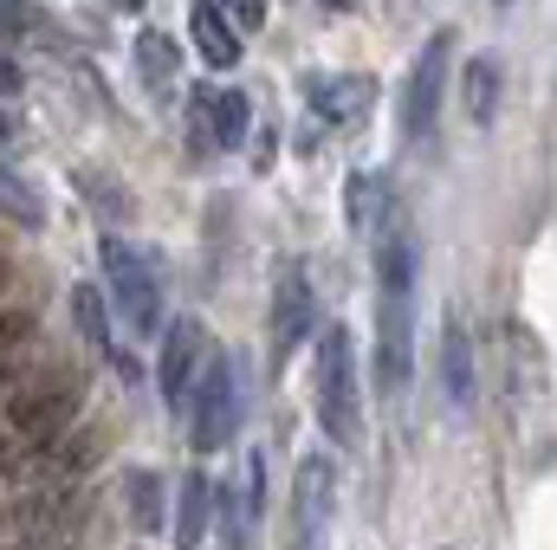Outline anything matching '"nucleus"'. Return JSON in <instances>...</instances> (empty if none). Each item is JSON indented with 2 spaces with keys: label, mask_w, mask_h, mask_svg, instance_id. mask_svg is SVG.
<instances>
[{
  "label": "nucleus",
  "mask_w": 557,
  "mask_h": 550,
  "mask_svg": "<svg viewBox=\"0 0 557 550\" xmlns=\"http://www.w3.org/2000/svg\"><path fill=\"white\" fill-rule=\"evenodd\" d=\"M416 234H383L376 240V383L389 396L409 389L416 376Z\"/></svg>",
  "instance_id": "nucleus-1"
},
{
  "label": "nucleus",
  "mask_w": 557,
  "mask_h": 550,
  "mask_svg": "<svg viewBox=\"0 0 557 550\" xmlns=\"http://www.w3.org/2000/svg\"><path fill=\"white\" fill-rule=\"evenodd\" d=\"M91 499L78 486H33L26 499H13L0 512V550H59L85 525Z\"/></svg>",
  "instance_id": "nucleus-2"
},
{
  "label": "nucleus",
  "mask_w": 557,
  "mask_h": 550,
  "mask_svg": "<svg viewBox=\"0 0 557 550\" xmlns=\"http://www.w3.org/2000/svg\"><path fill=\"white\" fill-rule=\"evenodd\" d=\"M318 421L337 447H363V396H357V350L350 330L331 324L318 343Z\"/></svg>",
  "instance_id": "nucleus-3"
},
{
  "label": "nucleus",
  "mask_w": 557,
  "mask_h": 550,
  "mask_svg": "<svg viewBox=\"0 0 557 550\" xmlns=\"http://www.w3.org/2000/svg\"><path fill=\"white\" fill-rule=\"evenodd\" d=\"M104 278H111V298L104 304H117V317H124V330L131 337H156L162 330V278L149 266V253H143L137 240H104Z\"/></svg>",
  "instance_id": "nucleus-4"
},
{
  "label": "nucleus",
  "mask_w": 557,
  "mask_h": 550,
  "mask_svg": "<svg viewBox=\"0 0 557 550\" xmlns=\"http://www.w3.org/2000/svg\"><path fill=\"white\" fill-rule=\"evenodd\" d=\"M188 427H195L201 453L234 440V427H240V370H234V357H208V370H201V383L188 396Z\"/></svg>",
  "instance_id": "nucleus-5"
},
{
  "label": "nucleus",
  "mask_w": 557,
  "mask_h": 550,
  "mask_svg": "<svg viewBox=\"0 0 557 550\" xmlns=\"http://www.w3.org/2000/svg\"><path fill=\"white\" fill-rule=\"evenodd\" d=\"M331 505H337V473L324 453H305L292 473V550L331 545Z\"/></svg>",
  "instance_id": "nucleus-6"
},
{
  "label": "nucleus",
  "mask_w": 557,
  "mask_h": 550,
  "mask_svg": "<svg viewBox=\"0 0 557 550\" xmlns=\"http://www.w3.org/2000/svg\"><path fill=\"white\" fill-rule=\"evenodd\" d=\"M447 59H454V26H441V33L421 46L416 72H409V85H403V137H409V142L434 137L441 91H447Z\"/></svg>",
  "instance_id": "nucleus-7"
},
{
  "label": "nucleus",
  "mask_w": 557,
  "mask_h": 550,
  "mask_svg": "<svg viewBox=\"0 0 557 550\" xmlns=\"http://www.w3.org/2000/svg\"><path fill=\"white\" fill-rule=\"evenodd\" d=\"M311 337V278L298 260H285L273 278V370L298 357V343Z\"/></svg>",
  "instance_id": "nucleus-8"
},
{
  "label": "nucleus",
  "mask_w": 557,
  "mask_h": 550,
  "mask_svg": "<svg viewBox=\"0 0 557 550\" xmlns=\"http://www.w3.org/2000/svg\"><path fill=\"white\" fill-rule=\"evenodd\" d=\"M208 357H214V350H208V330H201L195 317H182V324L162 337V396H169V409H188V396H195Z\"/></svg>",
  "instance_id": "nucleus-9"
},
{
  "label": "nucleus",
  "mask_w": 557,
  "mask_h": 550,
  "mask_svg": "<svg viewBox=\"0 0 557 550\" xmlns=\"http://www.w3.org/2000/svg\"><path fill=\"white\" fill-rule=\"evenodd\" d=\"M305 98H311V111L324 117V124H357L370 104H376V78L370 72H337V78H311L305 85Z\"/></svg>",
  "instance_id": "nucleus-10"
},
{
  "label": "nucleus",
  "mask_w": 557,
  "mask_h": 550,
  "mask_svg": "<svg viewBox=\"0 0 557 550\" xmlns=\"http://www.w3.org/2000/svg\"><path fill=\"white\" fill-rule=\"evenodd\" d=\"M72 324H78V337H85L98 357H111V363L124 370V383L137 376V357H131V350H117V337H111V304H104V291H98V285H72Z\"/></svg>",
  "instance_id": "nucleus-11"
},
{
  "label": "nucleus",
  "mask_w": 557,
  "mask_h": 550,
  "mask_svg": "<svg viewBox=\"0 0 557 550\" xmlns=\"http://www.w3.org/2000/svg\"><path fill=\"white\" fill-rule=\"evenodd\" d=\"M441 396H447L454 414H467L473 396H480V383H473V343H467L460 317H447V330H441Z\"/></svg>",
  "instance_id": "nucleus-12"
},
{
  "label": "nucleus",
  "mask_w": 557,
  "mask_h": 550,
  "mask_svg": "<svg viewBox=\"0 0 557 550\" xmlns=\"http://www.w3.org/2000/svg\"><path fill=\"white\" fill-rule=\"evenodd\" d=\"M188 33H195V52H201L214 72L240 65V33H234V20H227L214 0H195V13H188Z\"/></svg>",
  "instance_id": "nucleus-13"
},
{
  "label": "nucleus",
  "mask_w": 557,
  "mask_h": 550,
  "mask_svg": "<svg viewBox=\"0 0 557 550\" xmlns=\"http://www.w3.org/2000/svg\"><path fill=\"white\" fill-rule=\"evenodd\" d=\"M208 512H214V479L208 473H188L182 479V499H175V550H201Z\"/></svg>",
  "instance_id": "nucleus-14"
},
{
  "label": "nucleus",
  "mask_w": 557,
  "mask_h": 550,
  "mask_svg": "<svg viewBox=\"0 0 557 550\" xmlns=\"http://www.w3.org/2000/svg\"><path fill=\"white\" fill-rule=\"evenodd\" d=\"M499 78H506L499 52H480V59L467 65L460 91H467V117H473V124H493V117H499Z\"/></svg>",
  "instance_id": "nucleus-15"
},
{
  "label": "nucleus",
  "mask_w": 557,
  "mask_h": 550,
  "mask_svg": "<svg viewBox=\"0 0 557 550\" xmlns=\"http://www.w3.org/2000/svg\"><path fill=\"white\" fill-rule=\"evenodd\" d=\"M137 72L149 91H175L182 85V52L169 33H137Z\"/></svg>",
  "instance_id": "nucleus-16"
},
{
  "label": "nucleus",
  "mask_w": 557,
  "mask_h": 550,
  "mask_svg": "<svg viewBox=\"0 0 557 550\" xmlns=\"http://www.w3.org/2000/svg\"><path fill=\"white\" fill-rule=\"evenodd\" d=\"M0 214H7L13 227H46V201H39L13 168H0Z\"/></svg>",
  "instance_id": "nucleus-17"
},
{
  "label": "nucleus",
  "mask_w": 557,
  "mask_h": 550,
  "mask_svg": "<svg viewBox=\"0 0 557 550\" xmlns=\"http://www.w3.org/2000/svg\"><path fill=\"white\" fill-rule=\"evenodd\" d=\"M124 492H131V518H137V532H156L162 525V479L137 466V473H124Z\"/></svg>",
  "instance_id": "nucleus-18"
},
{
  "label": "nucleus",
  "mask_w": 557,
  "mask_h": 550,
  "mask_svg": "<svg viewBox=\"0 0 557 550\" xmlns=\"http://www.w3.org/2000/svg\"><path fill=\"white\" fill-rule=\"evenodd\" d=\"M33 330V317L26 311H13V317H0V402L13 396V350H20V337Z\"/></svg>",
  "instance_id": "nucleus-19"
},
{
  "label": "nucleus",
  "mask_w": 557,
  "mask_h": 550,
  "mask_svg": "<svg viewBox=\"0 0 557 550\" xmlns=\"http://www.w3.org/2000/svg\"><path fill=\"white\" fill-rule=\"evenodd\" d=\"M227 20H234V33H260V20H267V0H214Z\"/></svg>",
  "instance_id": "nucleus-20"
},
{
  "label": "nucleus",
  "mask_w": 557,
  "mask_h": 550,
  "mask_svg": "<svg viewBox=\"0 0 557 550\" xmlns=\"http://www.w3.org/2000/svg\"><path fill=\"white\" fill-rule=\"evenodd\" d=\"M33 26H39V13H33L26 0H0V33H7V39H26Z\"/></svg>",
  "instance_id": "nucleus-21"
},
{
  "label": "nucleus",
  "mask_w": 557,
  "mask_h": 550,
  "mask_svg": "<svg viewBox=\"0 0 557 550\" xmlns=\"http://www.w3.org/2000/svg\"><path fill=\"white\" fill-rule=\"evenodd\" d=\"M13 137H20V117H13V111L0 104V142H13Z\"/></svg>",
  "instance_id": "nucleus-22"
},
{
  "label": "nucleus",
  "mask_w": 557,
  "mask_h": 550,
  "mask_svg": "<svg viewBox=\"0 0 557 550\" xmlns=\"http://www.w3.org/2000/svg\"><path fill=\"white\" fill-rule=\"evenodd\" d=\"M0 91H20V72H13L7 59H0Z\"/></svg>",
  "instance_id": "nucleus-23"
},
{
  "label": "nucleus",
  "mask_w": 557,
  "mask_h": 550,
  "mask_svg": "<svg viewBox=\"0 0 557 550\" xmlns=\"http://www.w3.org/2000/svg\"><path fill=\"white\" fill-rule=\"evenodd\" d=\"M318 7H331V13H350V7H357V0H318Z\"/></svg>",
  "instance_id": "nucleus-24"
},
{
  "label": "nucleus",
  "mask_w": 557,
  "mask_h": 550,
  "mask_svg": "<svg viewBox=\"0 0 557 550\" xmlns=\"http://www.w3.org/2000/svg\"><path fill=\"white\" fill-rule=\"evenodd\" d=\"M0 298H7V266H0Z\"/></svg>",
  "instance_id": "nucleus-25"
}]
</instances>
